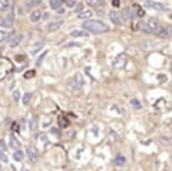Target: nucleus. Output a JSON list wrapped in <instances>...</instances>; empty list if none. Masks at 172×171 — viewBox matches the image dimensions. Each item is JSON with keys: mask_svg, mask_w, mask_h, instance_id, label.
<instances>
[{"mask_svg": "<svg viewBox=\"0 0 172 171\" xmlns=\"http://www.w3.org/2000/svg\"><path fill=\"white\" fill-rule=\"evenodd\" d=\"M83 29L86 32L95 33V35H102V33L109 32V26L106 23H103L102 20H85L83 22Z\"/></svg>", "mask_w": 172, "mask_h": 171, "instance_id": "nucleus-1", "label": "nucleus"}, {"mask_svg": "<svg viewBox=\"0 0 172 171\" xmlns=\"http://www.w3.org/2000/svg\"><path fill=\"white\" fill-rule=\"evenodd\" d=\"M12 71H13V65L10 63V60L0 58V79H3L9 73H12Z\"/></svg>", "mask_w": 172, "mask_h": 171, "instance_id": "nucleus-2", "label": "nucleus"}, {"mask_svg": "<svg viewBox=\"0 0 172 171\" xmlns=\"http://www.w3.org/2000/svg\"><path fill=\"white\" fill-rule=\"evenodd\" d=\"M143 6L149 7V9H155V10H159V12H165L167 10V6L159 3V1H154V0H143L142 1Z\"/></svg>", "mask_w": 172, "mask_h": 171, "instance_id": "nucleus-3", "label": "nucleus"}, {"mask_svg": "<svg viewBox=\"0 0 172 171\" xmlns=\"http://www.w3.org/2000/svg\"><path fill=\"white\" fill-rule=\"evenodd\" d=\"M146 26H148V29H149V33H155V32L161 27L159 20L155 19V17H149V19L146 20Z\"/></svg>", "mask_w": 172, "mask_h": 171, "instance_id": "nucleus-4", "label": "nucleus"}, {"mask_svg": "<svg viewBox=\"0 0 172 171\" xmlns=\"http://www.w3.org/2000/svg\"><path fill=\"white\" fill-rule=\"evenodd\" d=\"M13 25H14V17H13V14H7V16H4V17L0 19V26H1V27L10 29V27H13Z\"/></svg>", "mask_w": 172, "mask_h": 171, "instance_id": "nucleus-5", "label": "nucleus"}, {"mask_svg": "<svg viewBox=\"0 0 172 171\" xmlns=\"http://www.w3.org/2000/svg\"><path fill=\"white\" fill-rule=\"evenodd\" d=\"M109 19H111V22H112L113 25H116V26H119V25L122 23L121 14H119L116 10H111V12H109Z\"/></svg>", "mask_w": 172, "mask_h": 171, "instance_id": "nucleus-6", "label": "nucleus"}, {"mask_svg": "<svg viewBox=\"0 0 172 171\" xmlns=\"http://www.w3.org/2000/svg\"><path fill=\"white\" fill-rule=\"evenodd\" d=\"M27 155H29V158L33 163H38L39 161V154H38V151H36V148L33 145H27Z\"/></svg>", "mask_w": 172, "mask_h": 171, "instance_id": "nucleus-7", "label": "nucleus"}, {"mask_svg": "<svg viewBox=\"0 0 172 171\" xmlns=\"http://www.w3.org/2000/svg\"><path fill=\"white\" fill-rule=\"evenodd\" d=\"M121 17H122L124 20H130V19L135 17V13H133V10H132L130 7H125V9H122Z\"/></svg>", "mask_w": 172, "mask_h": 171, "instance_id": "nucleus-8", "label": "nucleus"}, {"mask_svg": "<svg viewBox=\"0 0 172 171\" xmlns=\"http://www.w3.org/2000/svg\"><path fill=\"white\" fill-rule=\"evenodd\" d=\"M155 35L158 36V38H161V39H168L171 35H169V30H168V27H159L156 32H155Z\"/></svg>", "mask_w": 172, "mask_h": 171, "instance_id": "nucleus-9", "label": "nucleus"}, {"mask_svg": "<svg viewBox=\"0 0 172 171\" xmlns=\"http://www.w3.org/2000/svg\"><path fill=\"white\" fill-rule=\"evenodd\" d=\"M29 19H30V22L32 23H38L40 19H42V12L39 10V9H36V10H33L32 13H30V16H29Z\"/></svg>", "mask_w": 172, "mask_h": 171, "instance_id": "nucleus-10", "label": "nucleus"}, {"mask_svg": "<svg viewBox=\"0 0 172 171\" xmlns=\"http://www.w3.org/2000/svg\"><path fill=\"white\" fill-rule=\"evenodd\" d=\"M70 36L72 38H87L89 36V32H86L85 29H78V30H72L70 32Z\"/></svg>", "mask_w": 172, "mask_h": 171, "instance_id": "nucleus-11", "label": "nucleus"}, {"mask_svg": "<svg viewBox=\"0 0 172 171\" xmlns=\"http://www.w3.org/2000/svg\"><path fill=\"white\" fill-rule=\"evenodd\" d=\"M22 39H23V36H22L20 33H19V35H16V33H14V35H13V38H12V39L9 41V45H10V47H16V46H17L19 43L22 42Z\"/></svg>", "mask_w": 172, "mask_h": 171, "instance_id": "nucleus-12", "label": "nucleus"}, {"mask_svg": "<svg viewBox=\"0 0 172 171\" xmlns=\"http://www.w3.org/2000/svg\"><path fill=\"white\" fill-rule=\"evenodd\" d=\"M62 20H57V22H52V23H49L47 25V30L49 32H56V30H59L60 27H62Z\"/></svg>", "mask_w": 172, "mask_h": 171, "instance_id": "nucleus-13", "label": "nucleus"}, {"mask_svg": "<svg viewBox=\"0 0 172 171\" xmlns=\"http://www.w3.org/2000/svg\"><path fill=\"white\" fill-rule=\"evenodd\" d=\"M92 14H93V12H92L90 9H83V10H81V12L78 13V17H79V19H89Z\"/></svg>", "mask_w": 172, "mask_h": 171, "instance_id": "nucleus-14", "label": "nucleus"}, {"mask_svg": "<svg viewBox=\"0 0 172 171\" xmlns=\"http://www.w3.org/2000/svg\"><path fill=\"white\" fill-rule=\"evenodd\" d=\"M13 35H14V33H7V32H4V30H0V43L9 42V41L13 38Z\"/></svg>", "mask_w": 172, "mask_h": 171, "instance_id": "nucleus-15", "label": "nucleus"}, {"mask_svg": "<svg viewBox=\"0 0 172 171\" xmlns=\"http://www.w3.org/2000/svg\"><path fill=\"white\" fill-rule=\"evenodd\" d=\"M86 4L90 7H103L105 3L102 0H86Z\"/></svg>", "mask_w": 172, "mask_h": 171, "instance_id": "nucleus-16", "label": "nucleus"}, {"mask_svg": "<svg viewBox=\"0 0 172 171\" xmlns=\"http://www.w3.org/2000/svg\"><path fill=\"white\" fill-rule=\"evenodd\" d=\"M115 164H116V167H124V166L126 164L125 157H124V155H121V154H118V155L115 157Z\"/></svg>", "mask_w": 172, "mask_h": 171, "instance_id": "nucleus-17", "label": "nucleus"}, {"mask_svg": "<svg viewBox=\"0 0 172 171\" xmlns=\"http://www.w3.org/2000/svg\"><path fill=\"white\" fill-rule=\"evenodd\" d=\"M38 125H39L38 118H36V117H33V118L29 121V129H30L32 132H35V131H38Z\"/></svg>", "mask_w": 172, "mask_h": 171, "instance_id": "nucleus-18", "label": "nucleus"}, {"mask_svg": "<svg viewBox=\"0 0 172 171\" xmlns=\"http://www.w3.org/2000/svg\"><path fill=\"white\" fill-rule=\"evenodd\" d=\"M10 147L13 150H19V147H20V142H19V139H16L14 135H10Z\"/></svg>", "mask_w": 172, "mask_h": 171, "instance_id": "nucleus-19", "label": "nucleus"}, {"mask_svg": "<svg viewBox=\"0 0 172 171\" xmlns=\"http://www.w3.org/2000/svg\"><path fill=\"white\" fill-rule=\"evenodd\" d=\"M49 4H50L52 10H57L62 6V0H49Z\"/></svg>", "mask_w": 172, "mask_h": 171, "instance_id": "nucleus-20", "label": "nucleus"}, {"mask_svg": "<svg viewBox=\"0 0 172 171\" xmlns=\"http://www.w3.org/2000/svg\"><path fill=\"white\" fill-rule=\"evenodd\" d=\"M13 158H14L16 161H22V160L25 158V154H23V151H20V150H16V151H14V154H13Z\"/></svg>", "mask_w": 172, "mask_h": 171, "instance_id": "nucleus-21", "label": "nucleus"}, {"mask_svg": "<svg viewBox=\"0 0 172 171\" xmlns=\"http://www.w3.org/2000/svg\"><path fill=\"white\" fill-rule=\"evenodd\" d=\"M10 6V1L9 0H0V12H6Z\"/></svg>", "mask_w": 172, "mask_h": 171, "instance_id": "nucleus-22", "label": "nucleus"}, {"mask_svg": "<svg viewBox=\"0 0 172 171\" xmlns=\"http://www.w3.org/2000/svg\"><path fill=\"white\" fill-rule=\"evenodd\" d=\"M30 99H32V93H30V92H27V93H25V95H23V99H22V102H23L25 105H29Z\"/></svg>", "mask_w": 172, "mask_h": 171, "instance_id": "nucleus-23", "label": "nucleus"}, {"mask_svg": "<svg viewBox=\"0 0 172 171\" xmlns=\"http://www.w3.org/2000/svg\"><path fill=\"white\" fill-rule=\"evenodd\" d=\"M130 105H133L136 109H139V108H141V104L138 102V99H130Z\"/></svg>", "mask_w": 172, "mask_h": 171, "instance_id": "nucleus-24", "label": "nucleus"}, {"mask_svg": "<svg viewBox=\"0 0 172 171\" xmlns=\"http://www.w3.org/2000/svg\"><path fill=\"white\" fill-rule=\"evenodd\" d=\"M66 6L70 7V9L75 7V6H76V0H66Z\"/></svg>", "mask_w": 172, "mask_h": 171, "instance_id": "nucleus-25", "label": "nucleus"}, {"mask_svg": "<svg viewBox=\"0 0 172 171\" xmlns=\"http://www.w3.org/2000/svg\"><path fill=\"white\" fill-rule=\"evenodd\" d=\"M40 3H42V0H30L27 7H32V6H36V4H40Z\"/></svg>", "mask_w": 172, "mask_h": 171, "instance_id": "nucleus-26", "label": "nucleus"}, {"mask_svg": "<svg viewBox=\"0 0 172 171\" xmlns=\"http://www.w3.org/2000/svg\"><path fill=\"white\" fill-rule=\"evenodd\" d=\"M19 99H20V92H19V91H14V92H13V101L17 102Z\"/></svg>", "mask_w": 172, "mask_h": 171, "instance_id": "nucleus-27", "label": "nucleus"}, {"mask_svg": "<svg viewBox=\"0 0 172 171\" xmlns=\"http://www.w3.org/2000/svg\"><path fill=\"white\" fill-rule=\"evenodd\" d=\"M130 29H132V30H139V23H138V22H132Z\"/></svg>", "mask_w": 172, "mask_h": 171, "instance_id": "nucleus-28", "label": "nucleus"}, {"mask_svg": "<svg viewBox=\"0 0 172 171\" xmlns=\"http://www.w3.org/2000/svg\"><path fill=\"white\" fill-rule=\"evenodd\" d=\"M33 76H35V71H29V72H26V75H25V78H26V79L33 78Z\"/></svg>", "mask_w": 172, "mask_h": 171, "instance_id": "nucleus-29", "label": "nucleus"}, {"mask_svg": "<svg viewBox=\"0 0 172 171\" xmlns=\"http://www.w3.org/2000/svg\"><path fill=\"white\" fill-rule=\"evenodd\" d=\"M46 53H47V52H43V55L39 58V59H38V65H40V63H42V60H43V58L46 56Z\"/></svg>", "mask_w": 172, "mask_h": 171, "instance_id": "nucleus-30", "label": "nucleus"}, {"mask_svg": "<svg viewBox=\"0 0 172 171\" xmlns=\"http://www.w3.org/2000/svg\"><path fill=\"white\" fill-rule=\"evenodd\" d=\"M52 132H53V135H56V137L60 135V132H59V129L57 128H52Z\"/></svg>", "mask_w": 172, "mask_h": 171, "instance_id": "nucleus-31", "label": "nucleus"}, {"mask_svg": "<svg viewBox=\"0 0 172 171\" xmlns=\"http://www.w3.org/2000/svg\"><path fill=\"white\" fill-rule=\"evenodd\" d=\"M81 10H83V4H76V12L79 13Z\"/></svg>", "mask_w": 172, "mask_h": 171, "instance_id": "nucleus-32", "label": "nucleus"}, {"mask_svg": "<svg viewBox=\"0 0 172 171\" xmlns=\"http://www.w3.org/2000/svg\"><path fill=\"white\" fill-rule=\"evenodd\" d=\"M56 12H57L59 14H65V9H62V7H60V9H57Z\"/></svg>", "mask_w": 172, "mask_h": 171, "instance_id": "nucleus-33", "label": "nucleus"}, {"mask_svg": "<svg viewBox=\"0 0 172 171\" xmlns=\"http://www.w3.org/2000/svg\"><path fill=\"white\" fill-rule=\"evenodd\" d=\"M60 124H62L63 127H66V125H68V122H66V119H63V118L60 119Z\"/></svg>", "mask_w": 172, "mask_h": 171, "instance_id": "nucleus-34", "label": "nucleus"}, {"mask_svg": "<svg viewBox=\"0 0 172 171\" xmlns=\"http://www.w3.org/2000/svg\"><path fill=\"white\" fill-rule=\"evenodd\" d=\"M113 4L115 6H119V0H113Z\"/></svg>", "mask_w": 172, "mask_h": 171, "instance_id": "nucleus-35", "label": "nucleus"}, {"mask_svg": "<svg viewBox=\"0 0 172 171\" xmlns=\"http://www.w3.org/2000/svg\"><path fill=\"white\" fill-rule=\"evenodd\" d=\"M168 30H169V35L172 36V26H169V27H168Z\"/></svg>", "mask_w": 172, "mask_h": 171, "instance_id": "nucleus-36", "label": "nucleus"}, {"mask_svg": "<svg viewBox=\"0 0 172 171\" xmlns=\"http://www.w3.org/2000/svg\"><path fill=\"white\" fill-rule=\"evenodd\" d=\"M169 68H171V72H172V62H171V65H169Z\"/></svg>", "mask_w": 172, "mask_h": 171, "instance_id": "nucleus-37", "label": "nucleus"}, {"mask_svg": "<svg viewBox=\"0 0 172 171\" xmlns=\"http://www.w3.org/2000/svg\"><path fill=\"white\" fill-rule=\"evenodd\" d=\"M0 171H1V167H0Z\"/></svg>", "mask_w": 172, "mask_h": 171, "instance_id": "nucleus-38", "label": "nucleus"}, {"mask_svg": "<svg viewBox=\"0 0 172 171\" xmlns=\"http://www.w3.org/2000/svg\"><path fill=\"white\" fill-rule=\"evenodd\" d=\"M29 1H30V0H29Z\"/></svg>", "mask_w": 172, "mask_h": 171, "instance_id": "nucleus-39", "label": "nucleus"}]
</instances>
